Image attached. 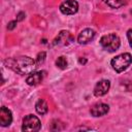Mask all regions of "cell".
Segmentation results:
<instances>
[{"instance_id":"cell-1","label":"cell","mask_w":132,"mask_h":132,"mask_svg":"<svg viewBox=\"0 0 132 132\" xmlns=\"http://www.w3.org/2000/svg\"><path fill=\"white\" fill-rule=\"evenodd\" d=\"M7 68H10L19 74H30L35 71L37 67L36 61L28 56H21L18 58H8L4 61Z\"/></svg>"},{"instance_id":"cell-2","label":"cell","mask_w":132,"mask_h":132,"mask_svg":"<svg viewBox=\"0 0 132 132\" xmlns=\"http://www.w3.org/2000/svg\"><path fill=\"white\" fill-rule=\"evenodd\" d=\"M131 63H132V57L129 53H124V54L118 55L110 61V65L112 67V69L118 73L126 70L130 66Z\"/></svg>"},{"instance_id":"cell-3","label":"cell","mask_w":132,"mask_h":132,"mask_svg":"<svg viewBox=\"0 0 132 132\" xmlns=\"http://www.w3.org/2000/svg\"><path fill=\"white\" fill-rule=\"evenodd\" d=\"M100 44L105 51H107L109 53H113L120 47L121 39L116 34H107V35H103L101 37Z\"/></svg>"},{"instance_id":"cell-4","label":"cell","mask_w":132,"mask_h":132,"mask_svg":"<svg viewBox=\"0 0 132 132\" xmlns=\"http://www.w3.org/2000/svg\"><path fill=\"white\" fill-rule=\"evenodd\" d=\"M41 127L40 121L36 116L33 114H28L24 118L23 120V125H22V130L26 132H35L38 131Z\"/></svg>"},{"instance_id":"cell-5","label":"cell","mask_w":132,"mask_h":132,"mask_svg":"<svg viewBox=\"0 0 132 132\" xmlns=\"http://www.w3.org/2000/svg\"><path fill=\"white\" fill-rule=\"evenodd\" d=\"M78 10V3L75 0H66L61 3L60 5V11L63 14L71 15L76 13Z\"/></svg>"},{"instance_id":"cell-6","label":"cell","mask_w":132,"mask_h":132,"mask_svg":"<svg viewBox=\"0 0 132 132\" xmlns=\"http://www.w3.org/2000/svg\"><path fill=\"white\" fill-rule=\"evenodd\" d=\"M73 38L68 31H61L58 36L53 40L52 46L54 45H68L72 42Z\"/></svg>"},{"instance_id":"cell-7","label":"cell","mask_w":132,"mask_h":132,"mask_svg":"<svg viewBox=\"0 0 132 132\" xmlns=\"http://www.w3.org/2000/svg\"><path fill=\"white\" fill-rule=\"evenodd\" d=\"M109 88H110V82H109V80H107V79H101V80H99L97 84H96V86H95V88H94V95L96 96V97H101V96H104L107 92H108V90H109Z\"/></svg>"},{"instance_id":"cell-8","label":"cell","mask_w":132,"mask_h":132,"mask_svg":"<svg viewBox=\"0 0 132 132\" xmlns=\"http://www.w3.org/2000/svg\"><path fill=\"white\" fill-rule=\"evenodd\" d=\"M95 31L93 29H90V28H87L85 30H82L78 36H77V42L79 44H87L89 43L90 41H92L95 37Z\"/></svg>"},{"instance_id":"cell-9","label":"cell","mask_w":132,"mask_h":132,"mask_svg":"<svg viewBox=\"0 0 132 132\" xmlns=\"http://www.w3.org/2000/svg\"><path fill=\"white\" fill-rule=\"evenodd\" d=\"M109 110V106L105 103H102V102H99V103H96L92 106L90 112L93 117H102L104 114H106Z\"/></svg>"},{"instance_id":"cell-10","label":"cell","mask_w":132,"mask_h":132,"mask_svg":"<svg viewBox=\"0 0 132 132\" xmlns=\"http://www.w3.org/2000/svg\"><path fill=\"white\" fill-rule=\"evenodd\" d=\"M11 122H12L11 111L5 106H2L0 109V125L2 127H7L11 124Z\"/></svg>"},{"instance_id":"cell-11","label":"cell","mask_w":132,"mask_h":132,"mask_svg":"<svg viewBox=\"0 0 132 132\" xmlns=\"http://www.w3.org/2000/svg\"><path fill=\"white\" fill-rule=\"evenodd\" d=\"M44 77V71H38V72H32L30 75L27 77L26 82L29 86H37L42 81Z\"/></svg>"},{"instance_id":"cell-12","label":"cell","mask_w":132,"mask_h":132,"mask_svg":"<svg viewBox=\"0 0 132 132\" xmlns=\"http://www.w3.org/2000/svg\"><path fill=\"white\" fill-rule=\"evenodd\" d=\"M35 109H36L37 113H39V114H41V116L45 114V113L47 112V110H48L47 104H46V102H45L43 99H38V100H37V102H36V104H35Z\"/></svg>"},{"instance_id":"cell-13","label":"cell","mask_w":132,"mask_h":132,"mask_svg":"<svg viewBox=\"0 0 132 132\" xmlns=\"http://www.w3.org/2000/svg\"><path fill=\"white\" fill-rule=\"evenodd\" d=\"M129 0H106V3L111 8H120L128 3Z\"/></svg>"},{"instance_id":"cell-14","label":"cell","mask_w":132,"mask_h":132,"mask_svg":"<svg viewBox=\"0 0 132 132\" xmlns=\"http://www.w3.org/2000/svg\"><path fill=\"white\" fill-rule=\"evenodd\" d=\"M67 65H68L67 60H66V58H65V57H63V56L59 57V58L56 60V66H57L58 68L62 69V70L66 69V68H67Z\"/></svg>"},{"instance_id":"cell-15","label":"cell","mask_w":132,"mask_h":132,"mask_svg":"<svg viewBox=\"0 0 132 132\" xmlns=\"http://www.w3.org/2000/svg\"><path fill=\"white\" fill-rule=\"evenodd\" d=\"M45 57H46L45 52H40V53L37 55V57H36V63H37V65L43 64L44 61H45Z\"/></svg>"},{"instance_id":"cell-16","label":"cell","mask_w":132,"mask_h":132,"mask_svg":"<svg viewBox=\"0 0 132 132\" xmlns=\"http://www.w3.org/2000/svg\"><path fill=\"white\" fill-rule=\"evenodd\" d=\"M15 27H16V21H11L7 25V29L8 30H13Z\"/></svg>"},{"instance_id":"cell-17","label":"cell","mask_w":132,"mask_h":132,"mask_svg":"<svg viewBox=\"0 0 132 132\" xmlns=\"http://www.w3.org/2000/svg\"><path fill=\"white\" fill-rule=\"evenodd\" d=\"M127 37H128V40H129V44H130V46L132 47V29L128 30V32H127Z\"/></svg>"},{"instance_id":"cell-18","label":"cell","mask_w":132,"mask_h":132,"mask_svg":"<svg viewBox=\"0 0 132 132\" xmlns=\"http://www.w3.org/2000/svg\"><path fill=\"white\" fill-rule=\"evenodd\" d=\"M25 16H26L25 12H23V11H20V12L16 14V21H23V20L25 19Z\"/></svg>"},{"instance_id":"cell-19","label":"cell","mask_w":132,"mask_h":132,"mask_svg":"<svg viewBox=\"0 0 132 132\" xmlns=\"http://www.w3.org/2000/svg\"><path fill=\"white\" fill-rule=\"evenodd\" d=\"M78 62H79L80 64H86V63H87V59H86V58H82V59L80 58V59L78 60Z\"/></svg>"},{"instance_id":"cell-20","label":"cell","mask_w":132,"mask_h":132,"mask_svg":"<svg viewBox=\"0 0 132 132\" xmlns=\"http://www.w3.org/2000/svg\"><path fill=\"white\" fill-rule=\"evenodd\" d=\"M77 130H90V128H85V127H82V128H77Z\"/></svg>"}]
</instances>
